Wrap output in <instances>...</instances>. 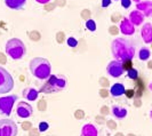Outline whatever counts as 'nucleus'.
Masks as SVG:
<instances>
[{
    "label": "nucleus",
    "instance_id": "obj_19",
    "mask_svg": "<svg viewBox=\"0 0 152 136\" xmlns=\"http://www.w3.org/2000/svg\"><path fill=\"white\" fill-rule=\"evenodd\" d=\"M137 56H138V60L140 61H149V58L151 57V50H150V48H148V47H141L140 48V50H138V53H137Z\"/></svg>",
    "mask_w": 152,
    "mask_h": 136
},
{
    "label": "nucleus",
    "instance_id": "obj_43",
    "mask_svg": "<svg viewBox=\"0 0 152 136\" xmlns=\"http://www.w3.org/2000/svg\"><path fill=\"white\" fill-rule=\"evenodd\" d=\"M107 106H103V107H102V113H103V114H105V113H107Z\"/></svg>",
    "mask_w": 152,
    "mask_h": 136
},
{
    "label": "nucleus",
    "instance_id": "obj_31",
    "mask_svg": "<svg viewBox=\"0 0 152 136\" xmlns=\"http://www.w3.org/2000/svg\"><path fill=\"white\" fill-rule=\"evenodd\" d=\"M125 95L128 98H133L134 95H135V91H134V89H127V91H125Z\"/></svg>",
    "mask_w": 152,
    "mask_h": 136
},
{
    "label": "nucleus",
    "instance_id": "obj_32",
    "mask_svg": "<svg viewBox=\"0 0 152 136\" xmlns=\"http://www.w3.org/2000/svg\"><path fill=\"white\" fill-rule=\"evenodd\" d=\"M6 63H7V56H6V54L0 52V64H6Z\"/></svg>",
    "mask_w": 152,
    "mask_h": 136
},
{
    "label": "nucleus",
    "instance_id": "obj_8",
    "mask_svg": "<svg viewBox=\"0 0 152 136\" xmlns=\"http://www.w3.org/2000/svg\"><path fill=\"white\" fill-rule=\"evenodd\" d=\"M107 72L109 73V76H111L112 78L121 77L125 73V70H124V67H122V62L117 60L109 62V64L107 67Z\"/></svg>",
    "mask_w": 152,
    "mask_h": 136
},
{
    "label": "nucleus",
    "instance_id": "obj_29",
    "mask_svg": "<svg viewBox=\"0 0 152 136\" xmlns=\"http://www.w3.org/2000/svg\"><path fill=\"white\" fill-rule=\"evenodd\" d=\"M75 118L78 119V120H80V119H84L85 118V112L83 110H77L76 112H75Z\"/></svg>",
    "mask_w": 152,
    "mask_h": 136
},
{
    "label": "nucleus",
    "instance_id": "obj_21",
    "mask_svg": "<svg viewBox=\"0 0 152 136\" xmlns=\"http://www.w3.org/2000/svg\"><path fill=\"white\" fill-rule=\"evenodd\" d=\"M86 26H87V29L89 31H95L96 30V23L94 20H88V21H86Z\"/></svg>",
    "mask_w": 152,
    "mask_h": 136
},
{
    "label": "nucleus",
    "instance_id": "obj_48",
    "mask_svg": "<svg viewBox=\"0 0 152 136\" xmlns=\"http://www.w3.org/2000/svg\"><path fill=\"white\" fill-rule=\"evenodd\" d=\"M117 1H118V0H117ZM120 1H121V0H120Z\"/></svg>",
    "mask_w": 152,
    "mask_h": 136
},
{
    "label": "nucleus",
    "instance_id": "obj_10",
    "mask_svg": "<svg viewBox=\"0 0 152 136\" xmlns=\"http://www.w3.org/2000/svg\"><path fill=\"white\" fill-rule=\"evenodd\" d=\"M119 30L124 36H133L135 33V26L129 21L128 17H122L119 25Z\"/></svg>",
    "mask_w": 152,
    "mask_h": 136
},
{
    "label": "nucleus",
    "instance_id": "obj_45",
    "mask_svg": "<svg viewBox=\"0 0 152 136\" xmlns=\"http://www.w3.org/2000/svg\"><path fill=\"white\" fill-rule=\"evenodd\" d=\"M149 88H150V91H152V83L149 85Z\"/></svg>",
    "mask_w": 152,
    "mask_h": 136
},
{
    "label": "nucleus",
    "instance_id": "obj_23",
    "mask_svg": "<svg viewBox=\"0 0 152 136\" xmlns=\"http://www.w3.org/2000/svg\"><path fill=\"white\" fill-rule=\"evenodd\" d=\"M80 16H81L84 20H86V21L91 20V10H89V9H84V10H81V14H80Z\"/></svg>",
    "mask_w": 152,
    "mask_h": 136
},
{
    "label": "nucleus",
    "instance_id": "obj_18",
    "mask_svg": "<svg viewBox=\"0 0 152 136\" xmlns=\"http://www.w3.org/2000/svg\"><path fill=\"white\" fill-rule=\"evenodd\" d=\"M25 4H26V0H5V5L8 8L15 9V10L23 9Z\"/></svg>",
    "mask_w": 152,
    "mask_h": 136
},
{
    "label": "nucleus",
    "instance_id": "obj_41",
    "mask_svg": "<svg viewBox=\"0 0 152 136\" xmlns=\"http://www.w3.org/2000/svg\"><path fill=\"white\" fill-rule=\"evenodd\" d=\"M54 8H55V5H52V6H47V5H45V9L46 10H48V12H49V10H53Z\"/></svg>",
    "mask_w": 152,
    "mask_h": 136
},
{
    "label": "nucleus",
    "instance_id": "obj_36",
    "mask_svg": "<svg viewBox=\"0 0 152 136\" xmlns=\"http://www.w3.org/2000/svg\"><path fill=\"white\" fill-rule=\"evenodd\" d=\"M111 1H112V0H102V7L103 8L109 7V6L111 5Z\"/></svg>",
    "mask_w": 152,
    "mask_h": 136
},
{
    "label": "nucleus",
    "instance_id": "obj_20",
    "mask_svg": "<svg viewBox=\"0 0 152 136\" xmlns=\"http://www.w3.org/2000/svg\"><path fill=\"white\" fill-rule=\"evenodd\" d=\"M127 76H128V78L132 79V80H136L137 78H138V71H137L136 69L132 68L130 70L127 71Z\"/></svg>",
    "mask_w": 152,
    "mask_h": 136
},
{
    "label": "nucleus",
    "instance_id": "obj_17",
    "mask_svg": "<svg viewBox=\"0 0 152 136\" xmlns=\"http://www.w3.org/2000/svg\"><path fill=\"white\" fill-rule=\"evenodd\" d=\"M80 136H99V130L93 124H86L83 129Z\"/></svg>",
    "mask_w": 152,
    "mask_h": 136
},
{
    "label": "nucleus",
    "instance_id": "obj_46",
    "mask_svg": "<svg viewBox=\"0 0 152 136\" xmlns=\"http://www.w3.org/2000/svg\"><path fill=\"white\" fill-rule=\"evenodd\" d=\"M150 118H151V120H152V110H151V112H150Z\"/></svg>",
    "mask_w": 152,
    "mask_h": 136
},
{
    "label": "nucleus",
    "instance_id": "obj_44",
    "mask_svg": "<svg viewBox=\"0 0 152 136\" xmlns=\"http://www.w3.org/2000/svg\"><path fill=\"white\" fill-rule=\"evenodd\" d=\"M148 68H149V69H152V61H150V62L148 63Z\"/></svg>",
    "mask_w": 152,
    "mask_h": 136
},
{
    "label": "nucleus",
    "instance_id": "obj_5",
    "mask_svg": "<svg viewBox=\"0 0 152 136\" xmlns=\"http://www.w3.org/2000/svg\"><path fill=\"white\" fill-rule=\"evenodd\" d=\"M14 88V79L7 70L0 67V94H7Z\"/></svg>",
    "mask_w": 152,
    "mask_h": 136
},
{
    "label": "nucleus",
    "instance_id": "obj_24",
    "mask_svg": "<svg viewBox=\"0 0 152 136\" xmlns=\"http://www.w3.org/2000/svg\"><path fill=\"white\" fill-rule=\"evenodd\" d=\"M119 32H120V30H119V28H118L117 25H111V26L109 28V33H110L111 36H118Z\"/></svg>",
    "mask_w": 152,
    "mask_h": 136
},
{
    "label": "nucleus",
    "instance_id": "obj_4",
    "mask_svg": "<svg viewBox=\"0 0 152 136\" xmlns=\"http://www.w3.org/2000/svg\"><path fill=\"white\" fill-rule=\"evenodd\" d=\"M5 50H6V54L10 58L15 61L22 60L26 54V46L24 45V42L21 39L12 38L6 42Z\"/></svg>",
    "mask_w": 152,
    "mask_h": 136
},
{
    "label": "nucleus",
    "instance_id": "obj_2",
    "mask_svg": "<svg viewBox=\"0 0 152 136\" xmlns=\"http://www.w3.org/2000/svg\"><path fill=\"white\" fill-rule=\"evenodd\" d=\"M29 70L31 75L39 80L46 81L52 76V65L45 57H34L29 63Z\"/></svg>",
    "mask_w": 152,
    "mask_h": 136
},
{
    "label": "nucleus",
    "instance_id": "obj_25",
    "mask_svg": "<svg viewBox=\"0 0 152 136\" xmlns=\"http://www.w3.org/2000/svg\"><path fill=\"white\" fill-rule=\"evenodd\" d=\"M30 39L33 41H38L40 39V33L38 31H31L30 32Z\"/></svg>",
    "mask_w": 152,
    "mask_h": 136
},
{
    "label": "nucleus",
    "instance_id": "obj_9",
    "mask_svg": "<svg viewBox=\"0 0 152 136\" xmlns=\"http://www.w3.org/2000/svg\"><path fill=\"white\" fill-rule=\"evenodd\" d=\"M33 114V107L31 104H29L25 101H20L16 105V116L18 118H30L31 116Z\"/></svg>",
    "mask_w": 152,
    "mask_h": 136
},
{
    "label": "nucleus",
    "instance_id": "obj_12",
    "mask_svg": "<svg viewBox=\"0 0 152 136\" xmlns=\"http://www.w3.org/2000/svg\"><path fill=\"white\" fill-rule=\"evenodd\" d=\"M136 9L142 12L145 17H152V1L151 0H144L136 4Z\"/></svg>",
    "mask_w": 152,
    "mask_h": 136
},
{
    "label": "nucleus",
    "instance_id": "obj_33",
    "mask_svg": "<svg viewBox=\"0 0 152 136\" xmlns=\"http://www.w3.org/2000/svg\"><path fill=\"white\" fill-rule=\"evenodd\" d=\"M48 129V124L47 122H40V125H39V130L40 132H45Z\"/></svg>",
    "mask_w": 152,
    "mask_h": 136
},
{
    "label": "nucleus",
    "instance_id": "obj_37",
    "mask_svg": "<svg viewBox=\"0 0 152 136\" xmlns=\"http://www.w3.org/2000/svg\"><path fill=\"white\" fill-rule=\"evenodd\" d=\"M107 126L110 127V129H115V127H117V125H115V122L112 120H109L107 121Z\"/></svg>",
    "mask_w": 152,
    "mask_h": 136
},
{
    "label": "nucleus",
    "instance_id": "obj_3",
    "mask_svg": "<svg viewBox=\"0 0 152 136\" xmlns=\"http://www.w3.org/2000/svg\"><path fill=\"white\" fill-rule=\"evenodd\" d=\"M66 85H68V80L63 75H52L46 80L45 83L40 87L39 93L56 94V93H60L63 89H65Z\"/></svg>",
    "mask_w": 152,
    "mask_h": 136
},
{
    "label": "nucleus",
    "instance_id": "obj_35",
    "mask_svg": "<svg viewBox=\"0 0 152 136\" xmlns=\"http://www.w3.org/2000/svg\"><path fill=\"white\" fill-rule=\"evenodd\" d=\"M111 20H112V22H117V21L122 20V18H121V15H120L119 13H118V14L115 13V14H113V15H112V18H111Z\"/></svg>",
    "mask_w": 152,
    "mask_h": 136
},
{
    "label": "nucleus",
    "instance_id": "obj_47",
    "mask_svg": "<svg viewBox=\"0 0 152 136\" xmlns=\"http://www.w3.org/2000/svg\"><path fill=\"white\" fill-rule=\"evenodd\" d=\"M115 136H122V134H120V133H119V134H117Z\"/></svg>",
    "mask_w": 152,
    "mask_h": 136
},
{
    "label": "nucleus",
    "instance_id": "obj_15",
    "mask_svg": "<svg viewBox=\"0 0 152 136\" xmlns=\"http://www.w3.org/2000/svg\"><path fill=\"white\" fill-rule=\"evenodd\" d=\"M125 91H126V88L121 83H114L110 88V94L112 97H120L122 95H125Z\"/></svg>",
    "mask_w": 152,
    "mask_h": 136
},
{
    "label": "nucleus",
    "instance_id": "obj_1",
    "mask_svg": "<svg viewBox=\"0 0 152 136\" xmlns=\"http://www.w3.org/2000/svg\"><path fill=\"white\" fill-rule=\"evenodd\" d=\"M111 53L114 60L124 61L133 60L135 57L136 49L134 42L127 38H115L111 42Z\"/></svg>",
    "mask_w": 152,
    "mask_h": 136
},
{
    "label": "nucleus",
    "instance_id": "obj_42",
    "mask_svg": "<svg viewBox=\"0 0 152 136\" xmlns=\"http://www.w3.org/2000/svg\"><path fill=\"white\" fill-rule=\"evenodd\" d=\"M134 104H135V105H136V106H140V105H141V104H142V102H141V99H138V98H137V99H135V102H134Z\"/></svg>",
    "mask_w": 152,
    "mask_h": 136
},
{
    "label": "nucleus",
    "instance_id": "obj_11",
    "mask_svg": "<svg viewBox=\"0 0 152 136\" xmlns=\"http://www.w3.org/2000/svg\"><path fill=\"white\" fill-rule=\"evenodd\" d=\"M141 37L143 39L144 44H146V45L152 44V24L150 22H146L142 25Z\"/></svg>",
    "mask_w": 152,
    "mask_h": 136
},
{
    "label": "nucleus",
    "instance_id": "obj_38",
    "mask_svg": "<svg viewBox=\"0 0 152 136\" xmlns=\"http://www.w3.org/2000/svg\"><path fill=\"white\" fill-rule=\"evenodd\" d=\"M99 83H101L102 86H107V85H109L107 78H101V79H99Z\"/></svg>",
    "mask_w": 152,
    "mask_h": 136
},
{
    "label": "nucleus",
    "instance_id": "obj_16",
    "mask_svg": "<svg viewBox=\"0 0 152 136\" xmlns=\"http://www.w3.org/2000/svg\"><path fill=\"white\" fill-rule=\"evenodd\" d=\"M111 112H112L114 118H117L118 120H122V119H125V118L127 117V114H128L127 109H126V107H124V106H120V105H113L112 106Z\"/></svg>",
    "mask_w": 152,
    "mask_h": 136
},
{
    "label": "nucleus",
    "instance_id": "obj_30",
    "mask_svg": "<svg viewBox=\"0 0 152 136\" xmlns=\"http://www.w3.org/2000/svg\"><path fill=\"white\" fill-rule=\"evenodd\" d=\"M130 5H132V0H121V7L122 8L127 9V8L130 7Z\"/></svg>",
    "mask_w": 152,
    "mask_h": 136
},
{
    "label": "nucleus",
    "instance_id": "obj_13",
    "mask_svg": "<svg viewBox=\"0 0 152 136\" xmlns=\"http://www.w3.org/2000/svg\"><path fill=\"white\" fill-rule=\"evenodd\" d=\"M128 18H129L130 22L133 23L134 26H140V25H142L144 23L145 16L142 12H140L138 9H135V10H132L130 12Z\"/></svg>",
    "mask_w": 152,
    "mask_h": 136
},
{
    "label": "nucleus",
    "instance_id": "obj_34",
    "mask_svg": "<svg viewBox=\"0 0 152 136\" xmlns=\"http://www.w3.org/2000/svg\"><path fill=\"white\" fill-rule=\"evenodd\" d=\"M99 96H102V97H107V96H109V91H107V89H104V88H103V89H101V91H99Z\"/></svg>",
    "mask_w": 152,
    "mask_h": 136
},
{
    "label": "nucleus",
    "instance_id": "obj_40",
    "mask_svg": "<svg viewBox=\"0 0 152 136\" xmlns=\"http://www.w3.org/2000/svg\"><path fill=\"white\" fill-rule=\"evenodd\" d=\"M22 126H23V129H24V130H26V129H30L31 124H29V122H26V124H25V122H24Z\"/></svg>",
    "mask_w": 152,
    "mask_h": 136
},
{
    "label": "nucleus",
    "instance_id": "obj_28",
    "mask_svg": "<svg viewBox=\"0 0 152 136\" xmlns=\"http://www.w3.org/2000/svg\"><path fill=\"white\" fill-rule=\"evenodd\" d=\"M66 42H68V45L69 47H77V45H78V41H77V39L76 38H68V40H66Z\"/></svg>",
    "mask_w": 152,
    "mask_h": 136
},
{
    "label": "nucleus",
    "instance_id": "obj_27",
    "mask_svg": "<svg viewBox=\"0 0 152 136\" xmlns=\"http://www.w3.org/2000/svg\"><path fill=\"white\" fill-rule=\"evenodd\" d=\"M64 39H65V34H64V32H57V34H56V40H57V42L58 44H62L63 41H64Z\"/></svg>",
    "mask_w": 152,
    "mask_h": 136
},
{
    "label": "nucleus",
    "instance_id": "obj_6",
    "mask_svg": "<svg viewBox=\"0 0 152 136\" xmlns=\"http://www.w3.org/2000/svg\"><path fill=\"white\" fill-rule=\"evenodd\" d=\"M17 99H18V97L15 94L0 97V114L5 116V117H9L12 114L13 106Z\"/></svg>",
    "mask_w": 152,
    "mask_h": 136
},
{
    "label": "nucleus",
    "instance_id": "obj_26",
    "mask_svg": "<svg viewBox=\"0 0 152 136\" xmlns=\"http://www.w3.org/2000/svg\"><path fill=\"white\" fill-rule=\"evenodd\" d=\"M122 67H124V70H125V71H128V70H130V69L133 68V63H132L130 60L124 61V62H122Z\"/></svg>",
    "mask_w": 152,
    "mask_h": 136
},
{
    "label": "nucleus",
    "instance_id": "obj_7",
    "mask_svg": "<svg viewBox=\"0 0 152 136\" xmlns=\"http://www.w3.org/2000/svg\"><path fill=\"white\" fill-rule=\"evenodd\" d=\"M17 125L10 119H0V136H17Z\"/></svg>",
    "mask_w": 152,
    "mask_h": 136
},
{
    "label": "nucleus",
    "instance_id": "obj_22",
    "mask_svg": "<svg viewBox=\"0 0 152 136\" xmlns=\"http://www.w3.org/2000/svg\"><path fill=\"white\" fill-rule=\"evenodd\" d=\"M46 109H47V102H46L45 98H41L38 102V110L44 112V111H46Z\"/></svg>",
    "mask_w": 152,
    "mask_h": 136
},
{
    "label": "nucleus",
    "instance_id": "obj_14",
    "mask_svg": "<svg viewBox=\"0 0 152 136\" xmlns=\"http://www.w3.org/2000/svg\"><path fill=\"white\" fill-rule=\"evenodd\" d=\"M22 95L24 99L26 101H36L39 96V91L36 89V88H32V87H28V88H24L22 91Z\"/></svg>",
    "mask_w": 152,
    "mask_h": 136
},
{
    "label": "nucleus",
    "instance_id": "obj_39",
    "mask_svg": "<svg viewBox=\"0 0 152 136\" xmlns=\"http://www.w3.org/2000/svg\"><path fill=\"white\" fill-rule=\"evenodd\" d=\"M38 4H41V5H47L50 2V0H36Z\"/></svg>",
    "mask_w": 152,
    "mask_h": 136
}]
</instances>
